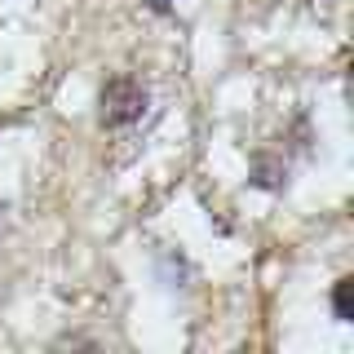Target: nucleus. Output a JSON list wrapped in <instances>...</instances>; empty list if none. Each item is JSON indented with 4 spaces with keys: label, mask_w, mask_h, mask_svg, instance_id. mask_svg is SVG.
Here are the masks:
<instances>
[{
    "label": "nucleus",
    "mask_w": 354,
    "mask_h": 354,
    "mask_svg": "<svg viewBox=\"0 0 354 354\" xmlns=\"http://www.w3.org/2000/svg\"><path fill=\"white\" fill-rule=\"evenodd\" d=\"M142 111H147V88L133 80V75H115V80L102 84V97H97L102 129H124L133 120H142Z\"/></svg>",
    "instance_id": "obj_1"
},
{
    "label": "nucleus",
    "mask_w": 354,
    "mask_h": 354,
    "mask_svg": "<svg viewBox=\"0 0 354 354\" xmlns=\"http://www.w3.org/2000/svg\"><path fill=\"white\" fill-rule=\"evenodd\" d=\"M350 292H354V279H350V274H341V279L332 283V310H337L341 324H350V319H354V301H350Z\"/></svg>",
    "instance_id": "obj_2"
},
{
    "label": "nucleus",
    "mask_w": 354,
    "mask_h": 354,
    "mask_svg": "<svg viewBox=\"0 0 354 354\" xmlns=\"http://www.w3.org/2000/svg\"><path fill=\"white\" fill-rule=\"evenodd\" d=\"M151 5H155V9H169V5H173V0H151Z\"/></svg>",
    "instance_id": "obj_3"
}]
</instances>
